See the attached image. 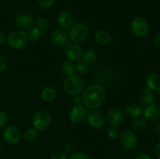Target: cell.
<instances>
[{
    "instance_id": "6da1fadb",
    "label": "cell",
    "mask_w": 160,
    "mask_h": 159,
    "mask_svg": "<svg viewBox=\"0 0 160 159\" xmlns=\"http://www.w3.org/2000/svg\"><path fill=\"white\" fill-rule=\"evenodd\" d=\"M106 98V92L104 87L98 84H92L84 90L83 94V104L91 109L101 107Z\"/></svg>"
},
{
    "instance_id": "7a4b0ae2",
    "label": "cell",
    "mask_w": 160,
    "mask_h": 159,
    "mask_svg": "<svg viewBox=\"0 0 160 159\" xmlns=\"http://www.w3.org/2000/svg\"><path fill=\"white\" fill-rule=\"evenodd\" d=\"M63 88L68 94L76 96L84 90V82L78 75H70L64 80Z\"/></svg>"
},
{
    "instance_id": "3957f363",
    "label": "cell",
    "mask_w": 160,
    "mask_h": 159,
    "mask_svg": "<svg viewBox=\"0 0 160 159\" xmlns=\"http://www.w3.org/2000/svg\"><path fill=\"white\" fill-rule=\"evenodd\" d=\"M89 34V30L84 23H73L68 30L67 35L68 37L75 43L84 42L88 38Z\"/></svg>"
},
{
    "instance_id": "277c9868",
    "label": "cell",
    "mask_w": 160,
    "mask_h": 159,
    "mask_svg": "<svg viewBox=\"0 0 160 159\" xmlns=\"http://www.w3.org/2000/svg\"><path fill=\"white\" fill-rule=\"evenodd\" d=\"M9 46L14 50H20L24 48L28 42V34L21 30L13 31L7 37Z\"/></svg>"
},
{
    "instance_id": "5b68a950",
    "label": "cell",
    "mask_w": 160,
    "mask_h": 159,
    "mask_svg": "<svg viewBox=\"0 0 160 159\" xmlns=\"http://www.w3.org/2000/svg\"><path fill=\"white\" fill-rule=\"evenodd\" d=\"M51 123V115L47 111L38 110L33 117V126L38 131H45Z\"/></svg>"
},
{
    "instance_id": "8992f818",
    "label": "cell",
    "mask_w": 160,
    "mask_h": 159,
    "mask_svg": "<svg viewBox=\"0 0 160 159\" xmlns=\"http://www.w3.org/2000/svg\"><path fill=\"white\" fill-rule=\"evenodd\" d=\"M131 32L138 37H144L148 34L149 31V26L143 17H136L133 20L131 24Z\"/></svg>"
},
{
    "instance_id": "52a82bcc",
    "label": "cell",
    "mask_w": 160,
    "mask_h": 159,
    "mask_svg": "<svg viewBox=\"0 0 160 159\" xmlns=\"http://www.w3.org/2000/svg\"><path fill=\"white\" fill-rule=\"evenodd\" d=\"M34 24V19L28 13H20L15 19V25L18 29L26 31L32 28Z\"/></svg>"
},
{
    "instance_id": "ba28073f",
    "label": "cell",
    "mask_w": 160,
    "mask_h": 159,
    "mask_svg": "<svg viewBox=\"0 0 160 159\" xmlns=\"http://www.w3.org/2000/svg\"><path fill=\"white\" fill-rule=\"evenodd\" d=\"M3 139L9 144H16L20 140V132L16 126H9L3 130Z\"/></svg>"
},
{
    "instance_id": "9c48e42d",
    "label": "cell",
    "mask_w": 160,
    "mask_h": 159,
    "mask_svg": "<svg viewBox=\"0 0 160 159\" xmlns=\"http://www.w3.org/2000/svg\"><path fill=\"white\" fill-rule=\"evenodd\" d=\"M120 143L126 149L132 150L137 146L138 138L134 132L130 130L124 131L120 136Z\"/></svg>"
},
{
    "instance_id": "30bf717a",
    "label": "cell",
    "mask_w": 160,
    "mask_h": 159,
    "mask_svg": "<svg viewBox=\"0 0 160 159\" xmlns=\"http://www.w3.org/2000/svg\"><path fill=\"white\" fill-rule=\"evenodd\" d=\"M104 115L99 111L96 109H92L88 112L87 115V121L89 126L98 129L102 126L104 123Z\"/></svg>"
},
{
    "instance_id": "8fae6325",
    "label": "cell",
    "mask_w": 160,
    "mask_h": 159,
    "mask_svg": "<svg viewBox=\"0 0 160 159\" xmlns=\"http://www.w3.org/2000/svg\"><path fill=\"white\" fill-rule=\"evenodd\" d=\"M107 118L111 126L117 127L120 126L124 120L123 111L119 108H112L108 112Z\"/></svg>"
},
{
    "instance_id": "7c38bea8",
    "label": "cell",
    "mask_w": 160,
    "mask_h": 159,
    "mask_svg": "<svg viewBox=\"0 0 160 159\" xmlns=\"http://www.w3.org/2000/svg\"><path fill=\"white\" fill-rule=\"evenodd\" d=\"M86 109L82 105H75L70 112V120L72 123L79 124L85 119Z\"/></svg>"
},
{
    "instance_id": "4fadbf2b",
    "label": "cell",
    "mask_w": 160,
    "mask_h": 159,
    "mask_svg": "<svg viewBox=\"0 0 160 159\" xmlns=\"http://www.w3.org/2000/svg\"><path fill=\"white\" fill-rule=\"evenodd\" d=\"M145 118L152 122L160 121V106L156 104H148L143 111Z\"/></svg>"
},
{
    "instance_id": "5bb4252c",
    "label": "cell",
    "mask_w": 160,
    "mask_h": 159,
    "mask_svg": "<svg viewBox=\"0 0 160 159\" xmlns=\"http://www.w3.org/2000/svg\"><path fill=\"white\" fill-rule=\"evenodd\" d=\"M65 54L70 61H78L82 57V48L76 43L70 44L66 48Z\"/></svg>"
},
{
    "instance_id": "9a60e30c",
    "label": "cell",
    "mask_w": 160,
    "mask_h": 159,
    "mask_svg": "<svg viewBox=\"0 0 160 159\" xmlns=\"http://www.w3.org/2000/svg\"><path fill=\"white\" fill-rule=\"evenodd\" d=\"M68 39V35L67 33L66 32L65 30L62 28H58L55 30L51 34V40L55 45H63L67 42Z\"/></svg>"
},
{
    "instance_id": "2e32d148",
    "label": "cell",
    "mask_w": 160,
    "mask_h": 159,
    "mask_svg": "<svg viewBox=\"0 0 160 159\" xmlns=\"http://www.w3.org/2000/svg\"><path fill=\"white\" fill-rule=\"evenodd\" d=\"M57 23L62 29H69L73 24V16L70 12H61L57 17Z\"/></svg>"
},
{
    "instance_id": "e0dca14e",
    "label": "cell",
    "mask_w": 160,
    "mask_h": 159,
    "mask_svg": "<svg viewBox=\"0 0 160 159\" xmlns=\"http://www.w3.org/2000/svg\"><path fill=\"white\" fill-rule=\"evenodd\" d=\"M125 114L128 117L131 118H136L138 117L141 116L143 112L142 108L136 104H128L124 110Z\"/></svg>"
},
{
    "instance_id": "ac0fdd59",
    "label": "cell",
    "mask_w": 160,
    "mask_h": 159,
    "mask_svg": "<svg viewBox=\"0 0 160 159\" xmlns=\"http://www.w3.org/2000/svg\"><path fill=\"white\" fill-rule=\"evenodd\" d=\"M140 101L144 104H152L154 101V94H153L152 90H150L148 87H145L142 89L140 92Z\"/></svg>"
},
{
    "instance_id": "d6986e66",
    "label": "cell",
    "mask_w": 160,
    "mask_h": 159,
    "mask_svg": "<svg viewBox=\"0 0 160 159\" xmlns=\"http://www.w3.org/2000/svg\"><path fill=\"white\" fill-rule=\"evenodd\" d=\"M95 39L97 43L99 45H106L110 42L111 35L108 31L105 30H100L95 33Z\"/></svg>"
},
{
    "instance_id": "ffe728a7",
    "label": "cell",
    "mask_w": 160,
    "mask_h": 159,
    "mask_svg": "<svg viewBox=\"0 0 160 159\" xmlns=\"http://www.w3.org/2000/svg\"><path fill=\"white\" fill-rule=\"evenodd\" d=\"M146 85L152 90H160V76L158 74H151L146 79Z\"/></svg>"
},
{
    "instance_id": "44dd1931",
    "label": "cell",
    "mask_w": 160,
    "mask_h": 159,
    "mask_svg": "<svg viewBox=\"0 0 160 159\" xmlns=\"http://www.w3.org/2000/svg\"><path fill=\"white\" fill-rule=\"evenodd\" d=\"M41 97L43 101L49 102V101H53L56 98V91L54 89L51 88V87H45L42 91Z\"/></svg>"
},
{
    "instance_id": "7402d4cb",
    "label": "cell",
    "mask_w": 160,
    "mask_h": 159,
    "mask_svg": "<svg viewBox=\"0 0 160 159\" xmlns=\"http://www.w3.org/2000/svg\"><path fill=\"white\" fill-rule=\"evenodd\" d=\"M82 59L85 63L88 64V65L94 63L95 61L96 60V53H95L93 50H86L84 52H83Z\"/></svg>"
},
{
    "instance_id": "603a6c76",
    "label": "cell",
    "mask_w": 160,
    "mask_h": 159,
    "mask_svg": "<svg viewBox=\"0 0 160 159\" xmlns=\"http://www.w3.org/2000/svg\"><path fill=\"white\" fill-rule=\"evenodd\" d=\"M42 34V33L38 27L31 28L28 34V41H30V42H31V43H35L41 38Z\"/></svg>"
},
{
    "instance_id": "cb8c5ba5",
    "label": "cell",
    "mask_w": 160,
    "mask_h": 159,
    "mask_svg": "<svg viewBox=\"0 0 160 159\" xmlns=\"http://www.w3.org/2000/svg\"><path fill=\"white\" fill-rule=\"evenodd\" d=\"M132 128L135 132H142L147 128V123L144 119H137L133 123Z\"/></svg>"
},
{
    "instance_id": "d4e9b609",
    "label": "cell",
    "mask_w": 160,
    "mask_h": 159,
    "mask_svg": "<svg viewBox=\"0 0 160 159\" xmlns=\"http://www.w3.org/2000/svg\"><path fill=\"white\" fill-rule=\"evenodd\" d=\"M36 25L42 33H46L48 29V21L45 17H38L36 20Z\"/></svg>"
},
{
    "instance_id": "484cf974",
    "label": "cell",
    "mask_w": 160,
    "mask_h": 159,
    "mask_svg": "<svg viewBox=\"0 0 160 159\" xmlns=\"http://www.w3.org/2000/svg\"><path fill=\"white\" fill-rule=\"evenodd\" d=\"M38 130L34 128H29L24 133V138L28 142H33L37 139Z\"/></svg>"
},
{
    "instance_id": "4316f807",
    "label": "cell",
    "mask_w": 160,
    "mask_h": 159,
    "mask_svg": "<svg viewBox=\"0 0 160 159\" xmlns=\"http://www.w3.org/2000/svg\"><path fill=\"white\" fill-rule=\"evenodd\" d=\"M75 70H76V68H75L74 64L70 62V61H67V62H64L63 65H62V71L67 76L74 74Z\"/></svg>"
},
{
    "instance_id": "83f0119b",
    "label": "cell",
    "mask_w": 160,
    "mask_h": 159,
    "mask_svg": "<svg viewBox=\"0 0 160 159\" xmlns=\"http://www.w3.org/2000/svg\"><path fill=\"white\" fill-rule=\"evenodd\" d=\"M76 70L81 74H85L88 72L89 70V66L87 63L84 62V61H80L78 62L77 65L75 66Z\"/></svg>"
},
{
    "instance_id": "f1b7e54d",
    "label": "cell",
    "mask_w": 160,
    "mask_h": 159,
    "mask_svg": "<svg viewBox=\"0 0 160 159\" xmlns=\"http://www.w3.org/2000/svg\"><path fill=\"white\" fill-rule=\"evenodd\" d=\"M119 136V130L117 127H114V126H112V127L109 128L107 130V137L108 138L110 139V140H116L117 139Z\"/></svg>"
},
{
    "instance_id": "f546056e",
    "label": "cell",
    "mask_w": 160,
    "mask_h": 159,
    "mask_svg": "<svg viewBox=\"0 0 160 159\" xmlns=\"http://www.w3.org/2000/svg\"><path fill=\"white\" fill-rule=\"evenodd\" d=\"M38 4L44 9L51 8L54 5L55 0H37Z\"/></svg>"
},
{
    "instance_id": "4dcf8cb0",
    "label": "cell",
    "mask_w": 160,
    "mask_h": 159,
    "mask_svg": "<svg viewBox=\"0 0 160 159\" xmlns=\"http://www.w3.org/2000/svg\"><path fill=\"white\" fill-rule=\"evenodd\" d=\"M70 159H90L89 156L84 152H74L71 154Z\"/></svg>"
},
{
    "instance_id": "1f68e13d",
    "label": "cell",
    "mask_w": 160,
    "mask_h": 159,
    "mask_svg": "<svg viewBox=\"0 0 160 159\" xmlns=\"http://www.w3.org/2000/svg\"><path fill=\"white\" fill-rule=\"evenodd\" d=\"M51 159H67V155L63 151H58L53 153L51 157Z\"/></svg>"
},
{
    "instance_id": "d6a6232c",
    "label": "cell",
    "mask_w": 160,
    "mask_h": 159,
    "mask_svg": "<svg viewBox=\"0 0 160 159\" xmlns=\"http://www.w3.org/2000/svg\"><path fill=\"white\" fill-rule=\"evenodd\" d=\"M8 120V116L6 112L0 111V129L5 126Z\"/></svg>"
},
{
    "instance_id": "836d02e7",
    "label": "cell",
    "mask_w": 160,
    "mask_h": 159,
    "mask_svg": "<svg viewBox=\"0 0 160 159\" xmlns=\"http://www.w3.org/2000/svg\"><path fill=\"white\" fill-rule=\"evenodd\" d=\"M6 68V61L3 56L0 55V73L4 71Z\"/></svg>"
},
{
    "instance_id": "e575fe53",
    "label": "cell",
    "mask_w": 160,
    "mask_h": 159,
    "mask_svg": "<svg viewBox=\"0 0 160 159\" xmlns=\"http://www.w3.org/2000/svg\"><path fill=\"white\" fill-rule=\"evenodd\" d=\"M64 150L67 153H72L74 151V146L71 143H67L64 146Z\"/></svg>"
},
{
    "instance_id": "d590c367",
    "label": "cell",
    "mask_w": 160,
    "mask_h": 159,
    "mask_svg": "<svg viewBox=\"0 0 160 159\" xmlns=\"http://www.w3.org/2000/svg\"><path fill=\"white\" fill-rule=\"evenodd\" d=\"M73 102L75 105H81V103H83L82 98L80 97L79 95H76V96H74V98H73Z\"/></svg>"
},
{
    "instance_id": "8d00e7d4",
    "label": "cell",
    "mask_w": 160,
    "mask_h": 159,
    "mask_svg": "<svg viewBox=\"0 0 160 159\" xmlns=\"http://www.w3.org/2000/svg\"><path fill=\"white\" fill-rule=\"evenodd\" d=\"M153 44L156 46L160 47V32L157 33L153 37Z\"/></svg>"
},
{
    "instance_id": "74e56055",
    "label": "cell",
    "mask_w": 160,
    "mask_h": 159,
    "mask_svg": "<svg viewBox=\"0 0 160 159\" xmlns=\"http://www.w3.org/2000/svg\"><path fill=\"white\" fill-rule=\"evenodd\" d=\"M135 159H152V157L149 154H145V153H144V154H139V155H138Z\"/></svg>"
},
{
    "instance_id": "f35d334b",
    "label": "cell",
    "mask_w": 160,
    "mask_h": 159,
    "mask_svg": "<svg viewBox=\"0 0 160 159\" xmlns=\"http://www.w3.org/2000/svg\"><path fill=\"white\" fill-rule=\"evenodd\" d=\"M155 154L158 159H160V142L157 143V145L155 147Z\"/></svg>"
},
{
    "instance_id": "ab89813d",
    "label": "cell",
    "mask_w": 160,
    "mask_h": 159,
    "mask_svg": "<svg viewBox=\"0 0 160 159\" xmlns=\"http://www.w3.org/2000/svg\"><path fill=\"white\" fill-rule=\"evenodd\" d=\"M6 36H5L4 34L0 32V45H2V44L5 43L6 41Z\"/></svg>"
},
{
    "instance_id": "60d3db41",
    "label": "cell",
    "mask_w": 160,
    "mask_h": 159,
    "mask_svg": "<svg viewBox=\"0 0 160 159\" xmlns=\"http://www.w3.org/2000/svg\"><path fill=\"white\" fill-rule=\"evenodd\" d=\"M156 132H157V133L160 136V123H159V124L156 126Z\"/></svg>"
},
{
    "instance_id": "b9f144b4",
    "label": "cell",
    "mask_w": 160,
    "mask_h": 159,
    "mask_svg": "<svg viewBox=\"0 0 160 159\" xmlns=\"http://www.w3.org/2000/svg\"><path fill=\"white\" fill-rule=\"evenodd\" d=\"M2 147H3V145H2V143H1V141H0V151L2 149Z\"/></svg>"
},
{
    "instance_id": "7bdbcfd3",
    "label": "cell",
    "mask_w": 160,
    "mask_h": 159,
    "mask_svg": "<svg viewBox=\"0 0 160 159\" xmlns=\"http://www.w3.org/2000/svg\"><path fill=\"white\" fill-rule=\"evenodd\" d=\"M123 159H128V158H123Z\"/></svg>"
},
{
    "instance_id": "ee69618b",
    "label": "cell",
    "mask_w": 160,
    "mask_h": 159,
    "mask_svg": "<svg viewBox=\"0 0 160 159\" xmlns=\"http://www.w3.org/2000/svg\"><path fill=\"white\" fill-rule=\"evenodd\" d=\"M108 159H111V158H108Z\"/></svg>"
}]
</instances>
